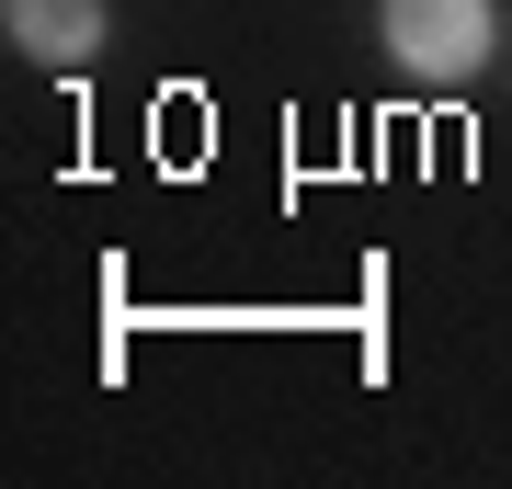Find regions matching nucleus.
Listing matches in <instances>:
<instances>
[{
	"mask_svg": "<svg viewBox=\"0 0 512 489\" xmlns=\"http://www.w3.org/2000/svg\"><path fill=\"white\" fill-rule=\"evenodd\" d=\"M12 46L46 69H80L103 46V0H12Z\"/></svg>",
	"mask_w": 512,
	"mask_h": 489,
	"instance_id": "f03ea898",
	"label": "nucleus"
},
{
	"mask_svg": "<svg viewBox=\"0 0 512 489\" xmlns=\"http://www.w3.org/2000/svg\"><path fill=\"white\" fill-rule=\"evenodd\" d=\"M490 46H501L490 0H387V57H410L421 80H467Z\"/></svg>",
	"mask_w": 512,
	"mask_h": 489,
	"instance_id": "f257e3e1",
	"label": "nucleus"
}]
</instances>
